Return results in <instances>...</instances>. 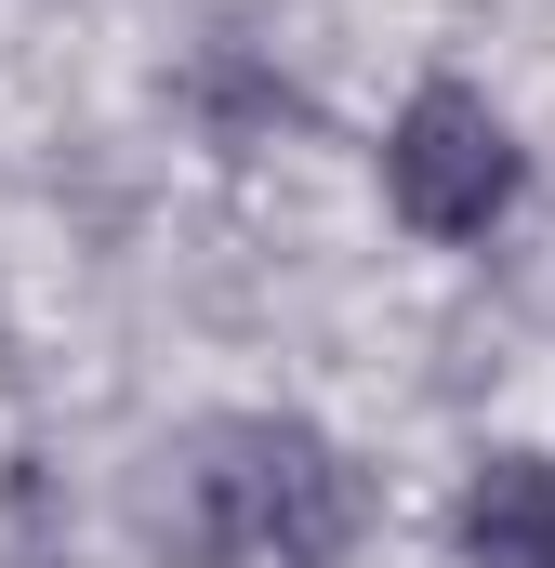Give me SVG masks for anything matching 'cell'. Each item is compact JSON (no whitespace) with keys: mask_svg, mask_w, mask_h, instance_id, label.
Wrapping results in <instances>:
<instances>
[{"mask_svg":"<svg viewBox=\"0 0 555 568\" xmlns=\"http://www.w3.org/2000/svg\"><path fill=\"white\" fill-rule=\"evenodd\" d=\"M463 568H555V463L503 449L463 489Z\"/></svg>","mask_w":555,"mask_h":568,"instance_id":"3","label":"cell"},{"mask_svg":"<svg viewBox=\"0 0 555 568\" xmlns=\"http://www.w3.org/2000/svg\"><path fill=\"white\" fill-rule=\"evenodd\" d=\"M185 516L239 568H344L371 489H357V463L317 424L239 410V424H199V449H185Z\"/></svg>","mask_w":555,"mask_h":568,"instance_id":"1","label":"cell"},{"mask_svg":"<svg viewBox=\"0 0 555 568\" xmlns=\"http://www.w3.org/2000/svg\"><path fill=\"white\" fill-rule=\"evenodd\" d=\"M384 199L423 239H490L516 212V133H503V106L463 93V80H423L397 106V133H384Z\"/></svg>","mask_w":555,"mask_h":568,"instance_id":"2","label":"cell"}]
</instances>
